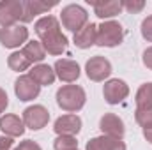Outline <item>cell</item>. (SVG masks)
Instances as JSON below:
<instances>
[{
    "label": "cell",
    "mask_w": 152,
    "mask_h": 150,
    "mask_svg": "<svg viewBox=\"0 0 152 150\" xmlns=\"http://www.w3.org/2000/svg\"><path fill=\"white\" fill-rule=\"evenodd\" d=\"M96 37H97V25L94 23H87L81 30H78L75 34V44L76 48L80 50H87V48H92L96 44Z\"/></svg>",
    "instance_id": "cell-17"
},
{
    "label": "cell",
    "mask_w": 152,
    "mask_h": 150,
    "mask_svg": "<svg viewBox=\"0 0 152 150\" xmlns=\"http://www.w3.org/2000/svg\"><path fill=\"white\" fill-rule=\"evenodd\" d=\"M142 60H143V66H145L147 69H151V71H152V46H151V48H147V50L143 51Z\"/></svg>",
    "instance_id": "cell-28"
},
{
    "label": "cell",
    "mask_w": 152,
    "mask_h": 150,
    "mask_svg": "<svg viewBox=\"0 0 152 150\" xmlns=\"http://www.w3.org/2000/svg\"><path fill=\"white\" fill-rule=\"evenodd\" d=\"M134 118L142 127H151L152 125V108H136Z\"/></svg>",
    "instance_id": "cell-24"
},
{
    "label": "cell",
    "mask_w": 152,
    "mask_h": 150,
    "mask_svg": "<svg viewBox=\"0 0 152 150\" xmlns=\"http://www.w3.org/2000/svg\"><path fill=\"white\" fill-rule=\"evenodd\" d=\"M39 92H41V87L28 74L20 76L14 81V94H16V97L20 101H25V103L32 101V99H36L39 95Z\"/></svg>",
    "instance_id": "cell-11"
},
{
    "label": "cell",
    "mask_w": 152,
    "mask_h": 150,
    "mask_svg": "<svg viewBox=\"0 0 152 150\" xmlns=\"http://www.w3.org/2000/svg\"><path fill=\"white\" fill-rule=\"evenodd\" d=\"M28 76L37 83L39 87H44V85H53L55 81V71L53 67H50L48 64H37L32 67V71L28 73Z\"/></svg>",
    "instance_id": "cell-19"
},
{
    "label": "cell",
    "mask_w": 152,
    "mask_h": 150,
    "mask_svg": "<svg viewBox=\"0 0 152 150\" xmlns=\"http://www.w3.org/2000/svg\"><path fill=\"white\" fill-rule=\"evenodd\" d=\"M53 131L58 136H76L81 131V118L78 115H75V113L62 115V117H58L55 120Z\"/></svg>",
    "instance_id": "cell-12"
},
{
    "label": "cell",
    "mask_w": 152,
    "mask_h": 150,
    "mask_svg": "<svg viewBox=\"0 0 152 150\" xmlns=\"http://www.w3.org/2000/svg\"><path fill=\"white\" fill-rule=\"evenodd\" d=\"M55 5H57L55 2L53 4H46V2H41V0H27V2H23V18H21V23L34 21L36 16L48 12Z\"/></svg>",
    "instance_id": "cell-16"
},
{
    "label": "cell",
    "mask_w": 152,
    "mask_h": 150,
    "mask_svg": "<svg viewBox=\"0 0 152 150\" xmlns=\"http://www.w3.org/2000/svg\"><path fill=\"white\" fill-rule=\"evenodd\" d=\"M53 71H55V76L60 79V81H66V83H73L76 81L81 71H80V66L76 64L75 60H69V58H60L55 62L53 66Z\"/></svg>",
    "instance_id": "cell-13"
},
{
    "label": "cell",
    "mask_w": 152,
    "mask_h": 150,
    "mask_svg": "<svg viewBox=\"0 0 152 150\" xmlns=\"http://www.w3.org/2000/svg\"><path fill=\"white\" fill-rule=\"evenodd\" d=\"M143 136H145V140L152 143V125L151 127H143Z\"/></svg>",
    "instance_id": "cell-31"
},
{
    "label": "cell",
    "mask_w": 152,
    "mask_h": 150,
    "mask_svg": "<svg viewBox=\"0 0 152 150\" xmlns=\"http://www.w3.org/2000/svg\"><path fill=\"white\" fill-rule=\"evenodd\" d=\"M12 145H14L12 138H9V136H0V150H11Z\"/></svg>",
    "instance_id": "cell-29"
},
{
    "label": "cell",
    "mask_w": 152,
    "mask_h": 150,
    "mask_svg": "<svg viewBox=\"0 0 152 150\" xmlns=\"http://www.w3.org/2000/svg\"><path fill=\"white\" fill-rule=\"evenodd\" d=\"M87 150H126V143L122 140L110 136H97L87 143Z\"/></svg>",
    "instance_id": "cell-18"
},
{
    "label": "cell",
    "mask_w": 152,
    "mask_h": 150,
    "mask_svg": "<svg viewBox=\"0 0 152 150\" xmlns=\"http://www.w3.org/2000/svg\"><path fill=\"white\" fill-rule=\"evenodd\" d=\"M85 73L88 76V79H92V81H104L112 74V64L108 58L97 55V57H92L90 60H87Z\"/></svg>",
    "instance_id": "cell-7"
},
{
    "label": "cell",
    "mask_w": 152,
    "mask_h": 150,
    "mask_svg": "<svg viewBox=\"0 0 152 150\" xmlns=\"http://www.w3.org/2000/svg\"><path fill=\"white\" fill-rule=\"evenodd\" d=\"M0 129L5 136L9 138H18V136H23L25 133V124H23V118H20L18 115H12V113H7L4 117H0Z\"/></svg>",
    "instance_id": "cell-15"
},
{
    "label": "cell",
    "mask_w": 152,
    "mask_h": 150,
    "mask_svg": "<svg viewBox=\"0 0 152 150\" xmlns=\"http://www.w3.org/2000/svg\"><path fill=\"white\" fill-rule=\"evenodd\" d=\"M14 150H42V149L39 147L36 141H32V140H25V141H21Z\"/></svg>",
    "instance_id": "cell-27"
},
{
    "label": "cell",
    "mask_w": 152,
    "mask_h": 150,
    "mask_svg": "<svg viewBox=\"0 0 152 150\" xmlns=\"http://www.w3.org/2000/svg\"><path fill=\"white\" fill-rule=\"evenodd\" d=\"M88 4L94 7L96 16L101 20L113 18L117 14H120L122 11V2L118 0H88Z\"/></svg>",
    "instance_id": "cell-14"
},
{
    "label": "cell",
    "mask_w": 152,
    "mask_h": 150,
    "mask_svg": "<svg viewBox=\"0 0 152 150\" xmlns=\"http://www.w3.org/2000/svg\"><path fill=\"white\" fill-rule=\"evenodd\" d=\"M87 94L80 85H64L57 90V104L67 113H76L85 106Z\"/></svg>",
    "instance_id": "cell-2"
},
{
    "label": "cell",
    "mask_w": 152,
    "mask_h": 150,
    "mask_svg": "<svg viewBox=\"0 0 152 150\" xmlns=\"http://www.w3.org/2000/svg\"><path fill=\"white\" fill-rule=\"evenodd\" d=\"M136 108H152V81L143 83L136 92Z\"/></svg>",
    "instance_id": "cell-21"
},
{
    "label": "cell",
    "mask_w": 152,
    "mask_h": 150,
    "mask_svg": "<svg viewBox=\"0 0 152 150\" xmlns=\"http://www.w3.org/2000/svg\"><path fill=\"white\" fill-rule=\"evenodd\" d=\"M21 53H23V57H25L30 64H41V62L44 60V57H46V51H44V48H42V44H41L39 41H30V42H27V44L23 46Z\"/></svg>",
    "instance_id": "cell-20"
},
{
    "label": "cell",
    "mask_w": 152,
    "mask_h": 150,
    "mask_svg": "<svg viewBox=\"0 0 152 150\" xmlns=\"http://www.w3.org/2000/svg\"><path fill=\"white\" fill-rule=\"evenodd\" d=\"M28 39V28L25 25H14V27H5L0 30V42L4 48H20L23 42Z\"/></svg>",
    "instance_id": "cell-6"
},
{
    "label": "cell",
    "mask_w": 152,
    "mask_h": 150,
    "mask_svg": "<svg viewBox=\"0 0 152 150\" xmlns=\"http://www.w3.org/2000/svg\"><path fill=\"white\" fill-rule=\"evenodd\" d=\"M143 7H145L143 0H124L122 2V9H126L127 12H133V14L143 11Z\"/></svg>",
    "instance_id": "cell-25"
},
{
    "label": "cell",
    "mask_w": 152,
    "mask_h": 150,
    "mask_svg": "<svg viewBox=\"0 0 152 150\" xmlns=\"http://www.w3.org/2000/svg\"><path fill=\"white\" fill-rule=\"evenodd\" d=\"M53 149L55 150H76L78 149V141L75 136H57V140L53 141Z\"/></svg>",
    "instance_id": "cell-23"
},
{
    "label": "cell",
    "mask_w": 152,
    "mask_h": 150,
    "mask_svg": "<svg viewBox=\"0 0 152 150\" xmlns=\"http://www.w3.org/2000/svg\"><path fill=\"white\" fill-rule=\"evenodd\" d=\"M7 104H9V97H7L5 90H4V88H0V115H2V113L5 111Z\"/></svg>",
    "instance_id": "cell-30"
},
{
    "label": "cell",
    "mask_w": 152,
    "mask_h": 150,
    "mask_svg": "<svg viewBox=\"0 0 152 150\" xmlns=\"http://www.w3.org/2000/svg\"><path fill=\"white\" fill-rule=\"evenodd\" d=\"M36 34L41 39V44L50 55H62L67 48V37L60 30V23L55 16H42L36 21Z\"/></svg>",
    "instance_id": "cell-1"
},
{
    "label": "cell",
    "mask_w": 152,
    "mask_h": 150,
    "mask_svg": "<svg viewBox=\"0 0 152 150\" xmlns=\"http://www.w3.org/2000/svg\"><path fill=\"white\" fill-rule=\"evenodd\" d=\"M142 36H143V39H147L149 42H152V14L147 16L142 21Z\"/></svg>",
    "instance_id": "cell-26"
},
{
    "label": "cell",
    "mask_w": 152,
    "mask_h": 150,
    "mask_svg": "<svg viewBox=\"0 0 152 150\" xmlns=\"http://www.w3.org/2000/svg\"><path fill=\"white\" fill-rule=\"evenodd\" d=\"M103 95H104V101L108 104H120L129 95V87L126 81H122L118 78L108 79L103 87Z\"/></svg>",
    "instance_id": "cell-9"
},
{
    "label": "cell",
    "mask_w": 152,
    "mask_h": 150,
    "mask_svg": "<svg viewBox=\"0 0 152 150\" xmlns=\"http://www.w3.org/2000/svg\"><path fill=\"white\" fill-rule=\"evenodd\" d=\"M60 20H62L64 28H67V30L76 34L78 30H81L88 23V12L78 4H69V5H66L62 9Z\"/></svg>",
    "instance_id": "cell-4"
},
{
    "label": "cell",
    "mask_w": 152,
    "mask_h": 150,
    "mask_svg": "<svg viewBox=\"0 0 152 150\" xmlns=\"http://www.w3.org/2000/svg\"><path fill=\"white\" fill-rule=\"evenodd\" d=\"M99 129L103 131L104 136H110V138H117V140H122L124 134H126V127H124V122L118 115L115 113H104L99 120Z\"/></svg>",
    "instance_id": "cell-10"
},
{
    "label": "cell",
    "mask_w": 152,
    "mask_h": 150,
    "mask_svg": "<svg viewBox=\"0 0 152 150\" xmlns=\"http://www.w3.org/2000/svg\"><path fill=\"white\" fill-rule=\"evenodd\" d=\"M122 39H124V28L118 21L106 20L97 27L96 44L101 48H115L122 42Z\"/></svg>",
    "instance_id": "cell-3"
},
{
    "label": "cell",
    "mask_w": 152,
    "mask_h": 150,
    "mask_svg": "<svg viewBox=\"0 0 152 150\" xmlns=\"http://www.w3.org/2000/svg\"><path fill=\"white\" fill-rule=\"evenodd\" d=\"M23 18V2L21 0H4L0 2V25L14 27Z\"/></svg>",
    "instance_id": "cell-5"
},
{
    "label": "cell",
    "mask_w": 152,
    "mask_h": 150,
    "mask_svg": "<svg viewBox=\"0 0 152 150\" xmlns=\"http://www.w3.org/2000/svg\"><path fill=\"white\" fill-rule=\"evenodd\" d=\"M48 122H50V113L41 104L28 106L23 111V124H25V127H28L32 131H41L42 127H46Z\"/></svg>",
    "instance_id": "cell-8"
},
{
    "label": "cell",
    "mask_w": 152,
    "mask_h": 150,
    "mask_svg": "<svg viewBox=\"0 0 152 150\" xmlns=\"http://www.w3.org/2000/svg\"><path fill=\"white\" fill-rule=\"evenodd\" d=\"M7 66H9V69H11V71L21 73V71H27L32 64L23 57V53H21V51H14V53H11V55H9V58H7Z\"/></svg>",
    "instance_id": "cell-22"
},
{
    "label": "cell",
    "mask_w": 152,
    "mask_h": 150,
    "mask_svg": "<svg viewBox=\"0 0 152 150\" xmlns=\"http://www.w3.org/2000/svg\"><path fill=\"white\" fill-rule=\"evenodd\" d=\"M76 150H78V149H76Z\"/></svg>",
    "instance_id": "cell-32"
}]
</instances>
